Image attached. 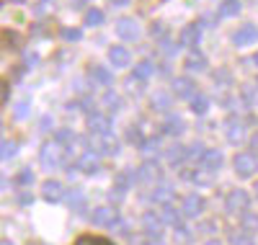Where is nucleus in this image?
<instances>
[{"label": "nucleus", "mask_w": 258, "mask_h": 245, "mask_svg": "<svg viewBox=\"0 0 258 245\" xmlns=\"http://www.w3.org/2000/svg\"><path fill=\"white\" fill-rule=\"evenodd\" d=\"M153 245H163V242H153Z\"/></svg>", "instance_id": "nucleus-56"}, {"label": "nucleus", "mask_w": 258, "mask_h": 245, "mask_svg": "<svg viewBox=\"0 0 258 245\" xmlns=\"http://www.w3.org/2000/svg\"><path fill=\"white\" fill-rule=\"evenodd\" d=\"M0 245H13L11 240H0Z\"/></svg>", "instance_id": "nucleus-52"}, {"label": "nucleus", "mask_w": 258, "mask_h": 245, "mask_svg": "<svg viewBox=\"0 0 258 245\" xmlns=\"http://www.w3.org/2000/svg\"><path fill=\"white\" fill-rule=\"evenodd\" d=\"M142 227H145V232H147L150 237H160L165 222H163V217L155 214V212H145V214H142Z\"/></svg>", "instance_id": "nucleus-10"}, {"label": "nucleus", "mask_w": 258, "mask_h": 245, "mask_svg": "<svg viewBox=\"0 0 258 245\" xmlns=\"http://www.w3.org/2000/svg\"><path fill=\"white\" fill-rule=\"evenodd\" d=\"M153 202L160 204V207H170V204L176 202V189H173V186H168V183L155 186V191H153Z\"/></svg>", "instance_id": "nucleus-16"}, {"label": "nucleus", "mask_w": 258, "mask_h": 245, "mask_svg": "<svg viewBox=\"0 0 258 245\" xmlns=\"http://www.w3.org/2000/svg\"><path fill=\"white\" fill-rule=\"evenodd\" d=\"M230 245H255V240L245 230H232L230 232Z\"/></svg>", "instance_id": "nucleus-30"}, {"label": "nucleus", "mask_w": 258, "mask_h": 245, "mask_svg": "<svg viewBox=\"0 0 258 245\" xmlns=\"http://www.w3.org/2000/svg\"><path fill=\"white\" fill-rule=\"evenodd\" d=\"M170 106H173V96L165 93V91H155L153 98H150V108H153V111H160V114L170 111Z\"/></svg>", "instance_id": "nucleus-20"}, {"label": "nucleus", "mask_w": 258, "mask_h": 245, "mask_svg": "<svg viewBox=\"0 0 258 245\" xmlns=\"http://www.w3.org/2000/svg\"><path fill=\"white\" fill-rule=\"evenodd\" d=\"M186 70L188 73H204L207 70V57L202 52H191L186 59Z\"/></svg>", "instance_id": "nucleus-25"}, {"label": "nucleus", "mask_w": 258, "mask_h": 245, "mask_svg": "<svg viewBox=\"0 0 258 245\" xmlns=\"http://www.w3.org/2000/svg\"><path fill=\"white\" fill-rule=\"evenodd\" d=\"M68 147L64 145H59L57 140H52V142H47V145H41V150H39V163H41V168H47V170H52V168H62L64 163H68Z\"/></svg>", "instance_id": "nucleus-1"}, {"label": "nucleus", "mask_w": 258, "mask_h": 245, "mask_svg": "<svg viewBox=\"0 0 258 245\" xmlns=\"http://www.w3.org/2000/svg\"><path fill=\"white\" fill-rule=\"evenodd\" d=\"M222 163H225V155L220 150H204V155L199 158V165L207 170H220Z\"/></svg>", "instance_id": "nucleus-17"}, {"label": "nucleus", "mask_w": 258, "mask_h": 245, "mask_svg": "<svg viewBox=\"0 0 258 245\" xmlns=\"http://www.w3.org/2000/svg\"><path fill=\"white\" fill-rule=\"evenodd\" d=\"M204 196H199V194H186L183 196V207H181V214L183 217H199L202 212H204Z\"/></svg>", "instance_id": "nucleus-9"}, {"label": "nucleus", "mask_w": 258, "mask_h": 245, "mask_svg": "<svg viewBox=\"0 0 258 245\" xmlns=\"http://www.w3.org/2000/svg\"><path fill=\"white\" fill-rule=\"evenodd\" d=\"M188 178H191V181L197 183V186H212V183H214V170H207V168L199 165V168L191 170Z\"/></svg>", "instance_id": "nucleus-24"}, {"label": "nucleus", "mask_w": 258, "mask_h": 245, "mask_svg": "<svg viewBox=\"0 0 258 245\" xmlns=\"http://www.w3.org/2000/svg\"><path fill=\"white\" fill-rule=\"evenodd\" d=\"M163 132L168 137H181L183 132H186V124H183V119H178V116H168L165 121H163Z\"/></svg>", "instance_id": "nucleus-21"}, {"label": "nucleus", "mask_w": 258, "mask_h": 245, "mask_svg": "<svg viewBox=\"0 0 258 245\" xmlns=\"http://www.w3.org/2000/svg\"><path fill=\"white\" fill-rule=\"evenodd\" d=\"M248 207H250V196L243 189H232L225 199V209L230 214H243V212H248Z\"/></svg>", "instance_id": "nucleus-3"}, {"label": "nucleus", "mask_w": 258, "mask_h": 245, "mask_svg": "<svg viewBox=\"0 0 258 245\" xmlns=\"http://www.w3.org/2000/svg\"><path fill=\"white\" fill-rule=\"evenodd\" d=\"M158 145H160L158 140H145V145H142L140 150H142V152L147 155V158H153V155H158V150H160Z\"/></svg>", "instance_id": "nucleus-41"}, {"label": "nucleus", "mask_w": 258, "mask_h": 245, "mask_svg": "<svg viewBox=\"0 0 258 245\" xmlns=\"http://www.w3.org/2000/svg\"><path fill=\"white\" fill-rule=\"evenodd\" d=\"M36 59H39V54H36V52H26V54H24L26 68H34V65H36Z\"/></svg>", "instance_id": "nucleus-47"}, {"label": "nucleus", "mask_w": 258, "mask_h": 245, "mask_svg": "<svg viewBox=\"0 0 258 245\" xmlns=\"http://www.w3.org/2000/svg\"><path fill=\"white\" fill-rule=\"evenodd\" d=\"M31 202H34V196H31V194H21V196H18V204H24V207L31 204Z\"/></svg>", "instance_id": "nucleus-49"}, {"label": "nucleus", "mask_w": 258, "mask_h": 245, "mask_svg": "<svg viewBox=\"0 0 258 245\" xmlns=\"http://www.w3.org/2000/svg\"><path fill=\"white\" fill-rule=\"evenodd\" d=\"M194 93H197V83L191 78H176L173 80V96L176 98H191Z\"/></svg>", "instance_id": "nucleus-18"}, {"label": "nucleus", "mask_w": 258, "mask_h": 245, "mask_svg": "<svg viewBox=\"0 0 258 245\" xmlns=\"http://www.w3.org/2000/svg\"><path fill=\"white\" fill-rule=\"evenodd\" d=\"M103 11L98 8H91V11H85V26H101L103 24Z\"/></svg>", "instance_id": "nucleus-35"}, {"label": "nucleus", "mask_w": 258, "mask_h": 245, "mask_svg": "<svg viewBox=\"0 0 258 245\" xmlns=\"http://www.w3.org/2000/svg\"><path fill=\"white\" fill-rule=\"evenodd\" d=\"M202 155H204V147H202V142H197L194 147H188V150H186V158H188V160H199Z\"/></svg>", "instance_id": "nucleus-44"}, {"label": "nucleus", "mask_w": 258, "mask_h": 245, "mask_svg": "<svg viewBox=\"0 0 258 245\" xmlns=\"http://www.w3.org/2000/svg\"><path fill=\"white\" fill-rule=\"evenodd\" d=\"M258 41V26L255 24H243L238 31L232 34V44L235 47H250Z\"/></svg>", "instance_id": "nucleus-7"}, {"label": "nucleus", "mask_w": 258, "mask_h": 245, "mask_svg": "<svg viewBox=\"0 0 258 245\" xmlns=\"http://www.w3.org/2000/svg\"><path fill=\"white\" fill-rule=\"evenodd\" d=\"M160 175H163V170H160V165L155 160H145L137 168V173H135V178L140 183H155V181H160Z\"/></svg>", "instance_id": "nucleus-5"}, {"label": "nucleus", "mask_w": 258, "mask_h": 245, "mask_svg": "<svg viewBox=\"0 0 258 245\" xmlns=\"http://www.w3.org/2000/svg\"><path fill=\"white\" fill-rule=\"evenodd\" d=\"M165 158H168L170 165H181V163L186 160V147H183V145H173V147L165 152Z\"/></svg>", "instance_id": "nucleus-29"}, {"label": "nucleus", "mask_w": 258, "mask_h": 245, "mask_svg": "<svg viewBox=\"0 0 258 245\" xmlns=\"http://www.w3.org/2000/svg\"><path fill=\"white\" fill-rule=\"evenodd\" d=\"M68 204H70V209H75L78 214H83V212H85V194L75 189V191L68 196Z\"/></svg>", "instance_id": "nucleus-32"}, {"label": "nucleus", "mask_w": 258, "mask_h": 245, "mask_svg": "<svg viewBox=\"0 0 258 245\" xmlns=\"http://www.w3.org/2000/svg\"><path fill=\"white\" fill-rule=\"evenodd\" d=\"M109 59L114 62V68H126V65L132 62V54H129L126 47H119V44H116V47L109 49Z\"/></svg>", "instance_id": "nucleus-22"}, {"label": "nucleus", "mask_w": 258, "mask_h": 245, "mask_svg": "<svg viewBox=\"0 0 258 245\" xmlns=\"http://www.w3.org/2000/svg\"><path fill=\"white\" fill-rule=\"evenodd\" d=\"M16 152H18V145L16 142H0V160L16 158Z\"/></svg>", "instance_id": "nucleus-38"}, {"label": "nucleus", "mask_w": 258, "mask_h": 245, "mask_svg": "<svg viewBox=\"0 0 258 245\" xmlns=\"http://www.w3.org/2000/svg\"><path fill=\"white\" fill-rule=\"evenodd\" d=\"M116 34H119V39H124V41H137V36H140V24H137L135 18H119Z\"/></svg>", "instance_id": "nucleus-11"}, {"label": "nucleus", "mask_w": 258, "mask_h": 245, "mask_svg": "<svg viewBox=\"0 0 258 245\" xmlns=\"http://www.w3.org/2000/svg\"><path fill=\"white\" fill-rule=\"evenodd\" d=\"M41 196L47 199V202H62L64 199V186L59 181H44V186H41Z\"/></svg>", "instance_id": "nucleus-19"}, {"label": "nucleus", "mask_w": 258, "mask_h": 245, "mask_svg": "<svg viewBox=\"0 0 258 245\" xmlns=\"http://www.w3.org/2000/svg\"><path fill=\"white\" fill-rule=\"evenodd\" d=\"M59 36H62L64 41H73V44H75V41L83 39V31H80V29H73V26H64V29L59 31Z\"/></svg>", "instance_id": "nucleus-40"}, {"label": "nucleus", "mask_w": 258, "mask_h": 245, "mask_svg": "<svg viewBox=\"0 0 258 245\" xmlns=\"http://www.w3.org/2000/svg\"><path fill=\"white\" fill-rule=\"evenodd\" d=\"M111 227H114V232H119V235H126V222H124V219H119V217H116V219L111 222Z\"/></svg>", "instance_id": "nucleus-46"}, {"label": "nucleus", "mask_w": 258, "mask_h": 245, "mask_svg": "<svg viewBox=\"0 0 258 245\" xmlns=\"http://www.w3.org/2000/svg\"><path fill=\"white\" fill-rule=\"evenodd\" d=\"M255 88H258V80H255Z\"/></svg>", "instance_id": "nucleus-57"}, {"label": "nucleus", "mask_w": 258, "mask_h": 245, "mask_svg": "<svg viewBox=\"0 0 258 245\" xmlns=\"http://www.w3.org/2000/svg\"><path fill=\"white\" fill-rule=\"evenodd\" d=\"M103 106L109 111H121V96L114 93V91H106L103 93Z\"/></svg>", "instance_id": "nucleus-33"}, {"label": "nucleus", "mask_w": 258, "mask_h": 245, "mask_svg": "<svg viewBox=\"0 0 258 245\" xmlns=\"http://www.w3.org/2000/svg\"><path fill=\"white\" fill-rule=\"evenodd\" d=\"M13 3H24V0H13Z\"/></svg>", "instance_id": "nucleus-54"}, {"label": "nucleus", "mask_w": 258, "mask_h": 245, "mask_svg": "<svg viewBox=\"0 0 258 245\" xmlns=\"http://www.w3.org/2000/svg\"><path fill=\"white\" fill-rule=\"evenodd\" d=\"M199 39H202V26L199 24H188L178 34V47H197Z\"/></svg>", "instance_id": "nucleus-12"}, {"label": "nucleus", "mask_w": 258, "mask_h": 245, "mask_svg": "<svg viewBox=\"0 0 258 245\" xmlns=\"http://www.w3.org/2000/svg\"><path fill=\"white\" fill-rule=\"evenodd\" d=\"M160 217H163V222H168V225H173V227H178V225H181V214H178L173 207H163Z\"/></svg>", "instance_id": "nucleus-36"}, {"label": "nucleus", "mask_w": 258, "mask_h": 245, "mask_svg": "<svg viewBox=\"0 0 258 245\" xmlns=\"http://www.w3.org/2000/svg\"><path fill=\"white\" fill-rule=\"evenodd\" d=\"M209 98L207 96H202V93H197V96H191V111H194V114H197V116H202V114H207V111H209Z\"/></svg>", "instance_id": "nucleus-28"}, {"label": "nucleus", "mask_w": 258, "mask_h": 245, "mask_svg": "<svg viewBox=\"0 0 258 245\" xmlns=\"http://www.w3.org/2000/svg\"><path fill=\"white\" fill-rule=\"evenodd\" d=\"M243 230L245 232H258V214H250V212H243Z\"/></svg>", "instance_id": "nucleus-37"}, {"label": "nucleus", "mask_w": 258, "mask_h": 245, "mask_svg": "<svg viewBox=\"0 0 258 245\" xmlns=\"http://www.w3.org/2000/svg\"><path fill=\"white\" fill-rule=\"evenodd\" d=\"M245 140V124L240 121H227V142L230 145H240Z\"/></svg>", "instance_id": "nucleus-23"}, {"label": "nucleus", "mask_w": 258, "mask_h": 245, "mask_svg": "<svg viewBox=\"0 0 258 245\" xmlns=\"http://www.w3.org/2000/svg\"><path fill=\"white\" fill-rule=\"evenodd\" d=\"M253 62H255V65H258V54H255V57H253Z\"/></svg>", "instance_id": "nucleus-53"}, {"label": "nucleus", "mask_w": 258, "mask_h": 245, "mask_svg": "<svg viewBox=\"0 0 258 245\" xmlns=\"http://www.w3.org/2000/svg\"><path fill=\"white\" fill-rule=\"evenodd\" d=\"M91 150L98 152V155H116L119 145H116V137L114 135H93Z\"/></svg>", "instance_id": "nucleus-6"}, {"label": "nucleus", "mask_w": 258, "mask_h": 245, "mask_svg": "<svg viewBox=\"0 0 258 245\" xmlns=\"http://www.w3.org/2000/svg\"><path fill=\"white\" fill-rule=\"evenodd\" d=\"M116 217H119V209H116V207H96V209H93V214H91L93 225H98V227L111 225V222H114Z\"/></svg>", "instance_id": "nucleus-13"}, {"label": "nucleus", "mask_w": 258, "mask_h": 245, "mask_svg": "<svg viewBox=\"0 0 258 245\" xmlns=\"http://www.w3.org/2000/svg\"><path fill=\"white\" fill-rule=\"evenodd\" d=\"M129 0H114V6H126Z\"/></svg>", "instance_id": "nucleus-50"}, {"label": "nucleus", "mask_w": 258, "mask_h": 245, "mask_svg": "<svg viewBox=\"0 0 258 245\" xmlns=\"http://www.w3.org/2000/svg\"><path fill=\"white\" fill-rule=\"evenodd\" d=\"M52 124H54V121H52V116L47 114V116H41V124H39V129H41V132H49V129H52Z\"/></svg>", "instance_id": "nucleus-48"}, {"label": "nucleus", "mask_w": 258, "mask_h": 245, "mask_svg": "<svg viewBox=\"0 0 258 245\" xmlns=\"http://www.w3.org/2000/svg\"><path fill=\"white\" fill-rule=\"evenodd\" d=\"M153 73H155V68H153V62L150 59H142V62H137L135 65V73H132V78H137V80H150L153 78Z\"/></svg>", "instance_id": "nucleus-26"}, {"label": "nucleus", "mask_w": 258, "mask_h": 245, "mask_svg": "<svg viewBox=\"0 0 258 245\" xmlns=\"http://www.w3.org/2000/svg\"><path fill=\"white\" fill-rule=\"evenodd\" d=\"M135 181H137V178H135L132 170H121V173L116 175V181H114V189H111V202L119 204L121 199H124V194L129 191V186H132Z\"/></svg>", "instance_id": "nucleus-4"}, {"label": "nucleus", "mask_w": 258, "mask_h": 245, "mask_svg": "<svg viewBox=\"0 0 258 245\" xmlns=\"http://www.w3.org/2000/svg\"><path fill=\"white\" fill-rule=\"evenodd\" d=\"M8 98H11V83L0 78V106H6Z\"/></svg>", "instance_id": "nucleus-42"}, {"label": "nucleus", "mask_w": 258, "mask_h": 245, "mask_svg": "<svg viewBox=\"0 0 258 245\" xmlns=\"http://www.w3.org/2000/svg\"><path fill=\"white\" fill-rule=\"evenodd\" d=\"M126 140L132 142V145H137V147L145 145V135L140 132V127H129V129H126Z\"/></svg>", "instance_id": "nucleus-39"}, {"label": "nucleus", "mask_w": 258, "mask_h": 245, "mask_svg": "<svg viewBox=\"0 0 258 245\" xmlns=\"http://www.w3.org/2000/svg\"><path fill=\"white\" fill-rule=\"evenodd\" d=\"M98 158H101L98 152L88 150L85 155H80V158H78V170H80V173H85V175L98 173Z\"/></svg>", "instance_id": "nucleus-15"}, {"label": "nucleus", "mask_w": 258, "mask_h": 245, "mask_svg": "<svg viewBox=\"0 0 258 245\" xmlns=\"http://www.w3.org/2000/svg\"><path fill=\"white\" fill-rule=\"evenodd\" d=\"M238 13H240V0H222L220 8H217L220 18H230V16H238Z\"/></svg>", "instance_id": "nucleus-27"}, {"label": "nucleus", "mask_w": 258, "mask_h": 245, "mask_svg": "<svg viewBox=\"0 0 258 245\" xmlns=\"http://www.w3.org/2000/svg\"><path fill=\"white\" fill-rule=\"evenodd\" d=\"M13 183H16L18 189H29V186L34 183V170H31V168L18 170V173H16V178H13Z\"/></svg>", "instance_id": "nucleus-31"}, {"label": "nucleus", "mask_w": 258, "mask_h": 245, "mask_svg": "<svg viewBox=\"0 0 258 245\" xmlns=\"http://www.w3.org/2000/svg\"><path fill=\"white\" fill-rule=\"evenodd\" d=\"M129 242H132V245H153V237H150L147 232L145 235H132V237H129Z\"/></svg>", "instance_id": "nucleus-45"}, {"label": "nucleus", "mask_w": 258, "mask_h": 245, "mask_svg": "<svg viewBox=\"0 0 258 245\" xmlns=\"http://www.w3.org/2000/svg\"><path fill=\"white\" fill-rule=\"evenodd\" d=\"M88 75H91V80H93L96 85H103V88L114 85V73H111L109 68H103V65H91Z\"/></svg>", "instance_id": "nucleus-14"}, {"label": "nucleus", "mask_w": 258, "mask_h": 245, "mask_svg": "<svg viewBox=\"0 0 258 245\" xmlns=\"http://www.w3.org/2000/svg\"><path fill=\"white\" fill-rule=\"evenodd\" d=\"M29 108H31V103H29V101L24 98V101H18V103H16V108H13V114H16L18 119H24V116L29 114Z\"/></svg>", "instance_id": "nucleus-43"}, {"label": "nucleus", "mask_w": 258, "mask_h": 245, "mask_svg": "<svg viewBox=\"0 0 258 245\" xmlns=\"http://www.w3.org/2000/svg\"><path fill=\"white\" fill-rule=\"evenodd\" d=\"M204 245H220V240H207Z\"/></svg>", "instance_id": "nucleus-51"}, {"label": "nucleus", "mask_w": 258, "mask_h": 245, "mask_svg": "<svg viewBox=\"0 0 258 245\" xmlns=\"http://www.w3.org/2000/svg\"><path fill=\"white\" fill-rule=\"evenodd\" d=\"M232 168H235V173H238L240 178H250V175L258 173V160H255L253 152H238L232 158Z\"/></svg>", "instance_id": "nucleus-2"}, {"label": "nucleus", "mask_w": 258, "mask_h": 245, "mask_svg": "<svg viewBox=\"0 0 258 245\" xmlns=\"http://www.w3.org/2000/svg\"><path fill=\"white\" fill-rule=\"evenodd\" d=\"M54 140H57L59 145H64V147H70L78 137H75L73 129H57V132H54Z\"/></svg>", "instance_id": "nucleus-34"}, {"label": "nucleus", "mask_w": 258, "mask_h": 245, "mask_svg": "<svg viewBox=\"0 0 258 245\" xmlns=\"http://www.w3.org/2000/svg\"><path fill=\"white\" fill-rule=\"evenodd\" d=\"M255 196H258V183H255Z\"/></svg>", "instance_id": "nucleus-55"}, {"label": "nucleus", "mask_w": 258, "mask_h": 245, "mask_svg": "<svg viewBox=\"0 0 258 245\" xmlns=\"http://www.w3.org/2000/svg\"><path fill=\"white\" fill-rule=\"evenodd\" d=\"M88 129H91V135H111L114 124H111V119L106 114L93 111V114H88Z\"/></svg>", "instance_id": "nucleus-8"}]
</instances>
